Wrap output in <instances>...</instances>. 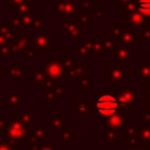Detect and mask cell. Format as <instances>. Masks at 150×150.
I'll use <instances>...</instances> for the list:
<instances>
[{"mask_svg": "<svg viewBox=\"0 0 150 150\" xmlns=\"http://www.w3.org/2000/svg\"><path fill=\"white\" fill-rule=\"evenodd\" d=\"M127 116L125 115H117V114H114L111 116H109V118L107 120V125H109L111 129H121L123 125H124V121Z\"/></svg>", "mask_w": 150, "mask_h": 150, "instance_id": "ba28073f", "label": "cell"}, {"mask_svg": "<svg viewBox=\"0 0 150 150\" xmlns=\"http://www.w3.org/2000/svg\"><path fill=\"white\" fill-rule=\"evenodd\" d=\"M48 34L49 32H43L34 38V47L36 50H48Z\"/></svg>", "mask_w": 150, "mask_h": 150, "instance_id": "8992f818", "label": "cell"}, {"mask_svg": "<svg viewBox=\"0 0 150 150\" xmlns=\"http://www.w3.org/2000/svg\"><path fill=\"white\" fill-rule=\"evenodd\" d=\"M33 136H35L39 139H43V137L49 136V132H46L45 129H43V127H36L34 129V135Z\"/></svg>", "mask_w": 150, "mask_h": 150, "instance_id": "ac0fdd59", "label": "cell"}, {"mask_svg": "<svg viewBox=\"0 0 150 150\" xmlns=\"http://www.w3.org/2000/svg\"><path fill=\"white\" fill-rule=\"evenodd\" d=\"M21 122L25 127H32L34 122V112L33 110H27L23 111L21 115Z\"/></svg>", "mask_w": 150, "mask_h": 150, "instance_id": "9a60e30c", "label": "cell"}, {"mask_svg": "<svg viewBox=\"0 0 150 150\" xmlns=\"http://www.w3.org/2000/svg\"><path fill=\"white\" fill-rule=\"evenodd\" d=\"M73 108H75L76 112L79 114L89 115L91 111V101H77V103Z\"/></svg>", "mask_w": 150, "mask_h": 150, "instance_id": "9c48e42d", "label": "cell"}, {"mask_svg": "<svg viewBox=\"0 0 150 150\" xmlns=\"http://www.w3.org/2000/svg\"><path fill=\"white\" fill-rule=\"evenodd\" d=\"M138 9L143 15L150 16V0H138Z\"/></svg>", "mask_w": 150, "mask_h": 150, "instance_id": "e0dca14e", "label": "cell"}, {"mask_svg": "<svg viewBox=\"0 0 150 150\" xmlns=\"http://www.w3.org/2000/svg\"><path fill=\"white\" fill-rule=\"evenodd\" d=\"M6 74L11 79H21L23 76V71L18 67H8L6 69Z\"/></svg>", "mask_w": 150, "mask_h": 150, "instance_id": "2e32d148", "label": "cell"}, {"mask_svg": "<svg viewBox=\"0 0 150 150\" xmlns=\"http://www.w3.org/2000/svg\"><path fill=\"white\" fill-rule=\"evenodd\" d=\"M0 150H9V148H8V144H7V142H0Z\"/></svg>", "mask_w": 150, "mask_h": 150, "instance_id": "cb8c5ba5", "label": "cell"}, {"mask_svg": "<svg viewBox=\"0 0 150 150\" xmlns=\"http://www.w3.org/2000/svg\"><path fill=\"white\" fill-rule=\"evenodd\" d=\"M1 97H2V93L0 91V100H1Z\"/></svg>", "mask_w": 150, "mask_h": 150, "instance_id": "d4e9b609", "label": "cell"}, {"mask_svg": "<svg viewBox=\"0 0 150 150\" xmlns=\"http://www.w3.org/2000/svg\"><path fill=\"white\" fill-rule=\"evenodd\" d=\"M7 124V116L6 115H0V132L5 129Z\"/></svg>", "mask_w": 150, "mask_h": 150, "instance_id": "ffe728a7", "label": "cell"}, {"mask_svg": "<svg viewBox=\"0 0 150 150\" xmlns=\"http://www.w3.org/2000/svg\"><path fill=\"white\" fill-rule=\"evenodd\" d=\"M7 103L11 104L12 109L13 110H16L21 103V100H22V94H20L16 88H13L12 89V93L11 94H7Z\"/></svg>", "mask_w": 150, "mask_h": 150, "instance_id": "52a82bcc", "label": "cell"}, {"mask_svg": "<svg viewBox=\"0 0 150 150\" xmlns=\"http://www.w3.org/2000/svg\"><path fill=\"white\" fill-rule=\"evenodd\" d=\"M18 50L14 45V41H7L6 43L0 45V57H9V56H16Z\"/></svg>", "mask_w": 150, "mask_h": 150, "instance_id": "5b68a950", "label": "cell"}, {"mask_svg": "<svg viewBox=\"0 0 150 150\" xmlns=\"http://www.w3.org/2000/svg\"><path fill=\"white\" fill-rule=\"evenodd\" d=\"M95 107H96V111L98 112L100 116L109 117V116L117 112L118 103H117V100H116L115 96H112V95H102L96 100Z\"/></svg>", "mask_w": 150, "mask_h": 150, "instance_id": "7a4b0ae2", "label": "cell"}, {"mask_svg": "<svg viewBox=\"0 0 150 150\" xmlns=\"http://www.w3.org/2000/svg\"><path fill=\"white\" fill-rule=\"evenodd\" d=\"M33 79L35 82H40V83H45L48 80V75L46 73L45 68H40V67H35L33 69Z\"/></svg>", "mask_w": 150, "mask_h": 150, "instance_id": "30bf717a", "label": "cell"}, {"mask_svg": "<svg viewBox=\"0 0 150 150\" xmlns=\"http://www.w3.org/2000/svg\"><path fill=\"white\" fill-rule=\"evenodd\" d=\"M124 77H128V75L122 70V69H118V68H114L109 71V81L110 82H120L122 81Z\"/></svg>", "mask_w": 150, "mask_h": 150, "instance_id": "8fae6325", "label": "cell"}, {"mask_svg": "<svg viewBox=\"0 0 150 150\" xmlns=\"http://www.w3.org/2000/svg\"><path fill=\"white\" fill-rule=\"evenodd\" d=\"M46 73L48 75V79L52 81H59L61 77L64 76V69L60 60L52 59L46 63Z\"/></svg>", "mask_w": 150, "mask_h": 150, "instance_id": "277c9868", "label": "cell"}, {"mask_svg": "<svg viewBox=\"0 0 150 150\" xmlns=\"http://www.w3.org/2000/svg\"><path fill=\"white\" fill-rule=\"evenodd\" d=\"M64 116H50L49 117V130L54 131L56 129H60L63 125Z\"/></svg>", "mask_w": 150, "mask_h": 150, "instance_id": "7c38bea8", "label": "cell"}, {"mask_svg": "<svg viewBox=\"0 0 150 150\" xmlns=\"http://www.w3.org/2000/svg\"><path fill=\"white\" fill-rule=\"evenodd\" d=\"M7 144H8V148H9V150H18V145H16V142L14 141V139H9V138H7Z\"/></svg>", "mask_w": 150, "mask_h": 150, "instance_id": "44dd1931", "label": "cell"}, {"mask_svg": "<svg viewBox=\"0 0 150 150\" xmlns=\"http://www.w3.org/2000/svg\"><path fill=\"white\" fill-rule=\"evenodd\" d=\"M115 93H116L115 97L117 100V103L121 105L122 109H132L134 104L138 103L137 96L131 90H129L128 87H125L123 90L115 89Z\"/></svg>", "mask_w": 150, "mask_h": 150, "instance_id": "3957f363", "label": "cell"}, {"mask_svg": "<svg viewBox=\"0 0 150 150\" xmlns=\"http://www.w3.org/2000/svg\"><path fill=\"white\" fill-rule=\"evenodd\" d=\"M38 54H39V52L36 50V48L33 46V43L32 42H29L28 43V46H27V48L22 52V55L23 56H26L27 57V60L30 62V61H33V59L35 57V56H38Z\"/></svg>", "mask_w": 150, "mask_h": 150, "instance_id": "5bb4252c", "label": "cell"}, {"mask_svg": "<svg viewBox=\"0 0 150 150\" xmlns=\"http://www.w3.org/2000/svg\"><path fill=\"white\" fill-rule=\"evenodd\" d=\"M40 145H41L40 143H35V142L28 141V150H39Z\"/></svg>", "mask_w": 150, "mask_h": 150, "instance_id": "7402d4cb", "label": "cell"}, {"mask_svg": "<svg viewBox=\"0 0 150 150\" xmlns=\"http://www.w3.org/2000/svg\"><path fill=\"white\" fill-rule=\"evenodd\" d=\"M1 76H2V74H1V73H0V80H1Z\"/></svg>", "mask_w": 150, "mask_h": 150, "instance_id": "484cf974", "label": "cell"}, {"mask_svg": "<svg viewBox=\"0 0 150 150\" xmlns=\"http://www.w3.org/2000/svg\"><path fill=\"white\" fill-rule=\"evenodd\" d=\"M39 150H54V143H48V144H41Z\"/></svg>", "mask_w": 150, "mask_h": 150, "instance_id": "603a6c76", "label": "cell"}, {"mask_svg": "<svg viewBox=\"0 0 150 150\" xmlns=\"http://www.w3.org/2000/svg\"><path fill=\"white\" fill-rule=\"evenodd\" d=\"M136 71L139 73L141 76L148 77V76H150V66L149 64H142L139 68H136Z\"/></svg>", "mask_w": 150, "mask_h": 150, "instance_id": "d6986e66", "label": "cell"}, {"mask_svg": "<svg viewBox=\"0 0 150 150\" xmlns=\"http://www.w3.org/2000/svg\"><path fill=\"white\" fill-rule=\"evenodd\" d=\"M60 137L63 142H74L75 139V134L71 131L70 127H63L61 129V132H60Z\"/></svg>", "mask_w": 150, "mask_h": 150, "instance_id": "4fadbf2b", "label": "cell"}, {"mask_svg": "<svg viewBox=\"0 0 150 150\" xmlns=\"http://www.w3.org/2000/svg\"><path fill=\"white\" fill-rule=\"evenodd\" d=\"M2 137L14 139V141H21V142H28V131L27 127H25L21 122V115H13L12 121L7 122L5 129L0 132Z\"/></svg>", "mask_w": 150, "mask_h": 150, "instance_id": "6da1fadb", "label": "cell"}]
</instances>
